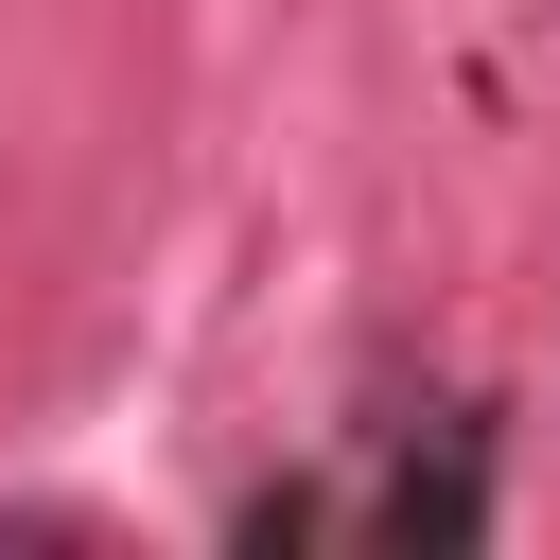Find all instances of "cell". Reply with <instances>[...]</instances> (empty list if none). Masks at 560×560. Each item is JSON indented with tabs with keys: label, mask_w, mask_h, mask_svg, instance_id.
I'll return each instance as SVG.
<instances>
[{
	"label": "cell",
	"mask_w": 560,
	"mask_h": 560,
	"mask_svg": "<svg viewBox=\"0 0 560 560\" xmlns=\"http://www.w3.org/2000/svg\"><path fill=\"white\" fill-rule=\"evenodd\" d=\"M368 542H402V560H455V542H490V455H472V420H438V438H402V455H385V490H368Z\"/></svg>",
	"instance_id": "obj_1"
}]
</instances>
